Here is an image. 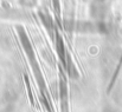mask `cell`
I'll return each mask as SVG.
<instances>
[{"label":"cell","mask_w":122,"mask_h":112,"mask_svg":"<svg viewBox=\"0 0 122 112\" xmlns=\"http://www.w3.org/2000/svg\"><path fill=\"white\" fill-rule=\"evenodd\" d=\"M18 2L25 8H32L37 5V0H18Z\"/></svg>","instance_id":"obj_8"},{"label":"cell","mask_w":122,"mask_h":112,"mask_svg":"<svg viewBox=\"0 0 122 112\" xmlns=\"http://www.w3.org/2000/svg\"><path fill=\"white\" fill-rule=\"evenodd\" d=\"M53 8H55V13L57 15H59V0H53Z\"/></svg>","instance_id":"obj_9"},{"label":"cell","mask_w":122,"mask_h":112,"mask_svg":"<svg viewBox=\"0 0 122 112\" xmlns=\"http://www.w3.org/2000/svg\"><path fill=\"white\" fill-rule=\"evenodd\" d=\"M92 1H103V0H92Z\"/></svg>","instance_id":"obj_10"},{"label":"cell","mask_w":122,"mask_h":112,"mask_svg":"<svg viewBox=\"0 0 122 112\" xmlns=\"http://www.w3.org/2000/svg\"><path fill=\"white\" fill-rule=\"evenodd\" d=\"M17 32H18V36H19V39H20V42L23 45V48L29 58V61L32 66V70H33V73H35V77L37 79V83L41 87V91L43 94H45V91H46V85H45V81H44V78H43V75L41 72V69H39V65L37 63V59H36V56H35V51L32 48V45H31V41L29 39V36L27 33L25 32V30L21 27V26H17Z\"/></svg>","instance_id":"obj_1"},{"label":"cell","mask_w":122,"mask_h":112,"mask_svg":"<svg viewBox=\"0 0 122 112\" xmlns=\"http://www.w3.org/2000/svg\"><path fill=\"white\" fill-rule=\"evenodd\" d=\"M66 28L70 30V31H75L77 33H98V34L108 33V26L103 20H95V21L77 20V21H71Z\"/></svg>","instance_id":"obj_2"},{"label":"cell","mask_w":122,"mask_h":112,"mask_svg":"<svg viewBox=\"0 0 122 112\" xmlns=\"http://www.w3.org/2000/svg\"><path fill=\"white\" fill-rule=\"evenodd\" d=\"M56 37V48H57V53H58V57H59V60L62 61L63 66L65 65V58H66V51H65V47H64V41H63V38L61 37V34L58 32H56L55 34Z\"/></svg>","instance_id":"obj_7"},{"label":"cell","mask_w":122,"mask_h":112,"mask_svg":"<svg viewBox=\"0 0 122 112\" xmlns=\"http://www.w3.org/2000/svg\"><path fill=\"white\" fill-rule=\"evenodd\" d=\"M89 14L95 20H102L106 15V7L103 1H92L89 7Z\"/></svg>","instance_id":"obj_4"},{"label":"cell","mask_w":122,"mask_h":112,"mask_svg":"<svg viewBox=\"0 0 122 112\" xmlns=\"http://www.w3.org/2000/svg\"><path fill=\"white\" fill-rule=\"evenodd\" d=\"M59 98H61V111L69 112V102H68V87L64 75L61 77L59 83Z\"/></svg>","instance_id":"obj_3"},{"label":"cell","mask_w":122,"mask_h":112,"mask_svg":"<svg viewBox=\"0 0 122 112\" xmlns=\"http://www.w3.org/2000/svg\"><path fill=\"white\" fill-rule=\"evenodd\" d=\"M39 18H41L44 27L49 32V34L51 36V38H53L55 34H56V31H55V23H53L52 17L46 11H39Z\"/></svg>","instance_id":"obj_5"},{"label":"cell","mask_w":122,"mask_h":112,"mask_svg":"<svg viewBox=\"0 0 122 112\" xmlns=\"http://www.w3.org/2000/svg\"><path fill=\"white\" fill-rule=\"evenodd\" d=\"M66 72H68V75L71 78V79H78L80 78V73L77 71V67L75 65V63L72 61L71 59V56L69 53H66V58H65V65H64Z\"/></svg>","instance_id":"obj_6"}]
</instances>
